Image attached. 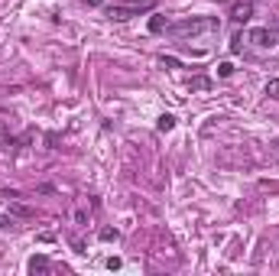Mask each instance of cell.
<instances>
[{"mask_svg": "<svg viewBox=\"0 0 279 276\" xmlns=\"http://www.w3.org/2000/svg\"><path fill=\"white\" fill-rule=\"evenodd\" d=\"M221 26L217 16H188V20H178V23H166V33L169 36H178V39H188V36H202V33H214Z\"/></svg>", "mask_w": 279, "mask_h": 276, "instance_id": "cell-1", "label": "cell"}, {"mask_svg": "<svg viewBox=\"0 0 279 276\" xmlns=\"http://www.w3.org/2000/svg\"><path fill=\"white\" fill-rule=\"evenodd\" d=\"M153 7H156V0H133V3H114L107 13H110V20H130V16L149 13Z\"/></svg>", "mask_w": 279, "mask_h": 276, "instance_id": "cell-2", "label": "cell"}, {"mask_svg": "<svg viewBox=\"0 0 279 276\" xmlns=\"http://www.w3.org/2000/svg\"><path fill=\"white\" fill-rule=\"evenodd\" d=\"M247 42H253L256 49L273 52V49H279V30H263V26H256V30L247 33Z\"/></svg>", "mask_w": 279, "mask_h": 276, "instance_id": "cell-3", "label": "cell"}, {"mask_svg": "<svg viewBox=\"0 0 279 276\" xmlns=\"http://www.w3.org/2000/svg\"><path fill=\"white\" fill-rule=\"evenodd\" d=\"M250 16H253V0H244V3H237V7L231 10V20H234V23H247Z\"/></svg>", "mask_w": 279, "mask_h": 276, "instance_id": "cell-4", "label": "cell"}, {"mask_svg": "<svg viewBox=\"0 0 279 276\" xmlns=\"http://www.w3.org/2000/svg\"><path fill=\"white\" fill-rule=\"evenodd\" d=\"M26 267H30V273H46V270H49V257H46V253H36V257H30Z\"/></svg>", "mask_w": 279, "mask_h": 276, "instance_id": "cell-5", "label": "cell"}, {"mask_svg": "<svg viewBox=\"0 0 279 276\" xmlns=\"http://www.w3.org/2000/svg\"><path fill=\"white\" fill-rule=\"evenodd\" d=\"M156 130H159V134H169V130H175V114H163V117L156 120Z\"/></svg>", "mask_w": 279, "mask_h": 276, "instance_id": "cell-6", "label": "cell"}, {"mask_svg": "<svg viewBox=\"0 0 279 276\" xmlns=\"http://www.w3.org/2000/svg\"><path fill=\"white\" fill-rule=\"evenodd\" d=\"M166 23H169V20H166V16L153 13V16H149V33H166Z\"/></svg>", "mask_w": 279, "mask_h": 276, "instance_id": "cell-7", "label": "cell"}, {"mask_svg": "<svg viewBox=\"0 0 279 276\" xmlns=\"http://www.w3.org/2000/svg\"><path fill=\"white\" fill-rule=\"evenodd\" d=\"M188 88H192V91H208V88H211V78L198 75V78H192V85H188Z\"/></svg>", "mask_w": 279, "mask_h": 276, "instance_id": "cell-8", "label": "cell"}, {"mask_svg": "<svg viewBox=\"0 0 279 276\" xmlns=\"http://www.w3.org/2000/svg\"><path fill=\"white\" fill-rule=\"evenodd\" d=\"M98 237H101L104 244H110V241H117V237H120V234H117L114 228H101V231H98Z\"/></svg>", "mask_w": 279, "mask_h": 276, "instance_id": "cell-9", "label": "cell"}, {"mask_svg": "<svg viewBox=\"0 0 279 276\" xmlns=\"http://www.w3.org/2000/svg\"><path fill=\"white\" fill-rule=\"evenodd\" d=\"M263 95H270V98H279V78H273V81H266V88H263Z\"/></svg>", "mask_w": 279, "mask_h": 276, "instance_id": "cell-10", "label": "cell"}, {"mask_svg": "<svg viewBox=\"0 0 279 276\" xmlns=\"http://www.w3.org/2000/svg\"><path fill=\"white\" fill-rule=\"evenodd\" d=\"M231 75H234V65L231 62H221V65H217V78H231Z\"/></svg>", "mask_w": 279, "mask_h": 276, "instance_id": "cell-11", "label": "cell"}, {"mask_svg": "<svg viewBox=\"0 0 279 276\" xmlns=\"http://www.w3.org/2000/svg\"><path fill=\"white\" fill-rule=\"evenodd\" d=\"M231 52H234V55H237V52H244V33H237V36L231 39Z\"/></svg>", "mask_w": 279, "mask_h": 276, "instance_id": "cell-12", "label": "cell"}, {"mask_svg": "<svg viewBox=\"0 0 279 276\" xmlns=\"http://www.w3.org/2000/svg\"><path fill=\"white\" fill-rule=\"evenodd\" d=\"M13 214H20V218H33V208H26V205H13Z\"/></svg>", "mask_w": 279, "mask_h": 276, "instance_id": "cell-13", "label": "cell"}, {"mask_svg": "<svg viewBox=\"0 0 279 276\" xmlns=\"http://www.w3.org/2000/svg\"><path fill=\"white\" fill-rule=\"evenodd\" d=\"M163 65H169V69H182V62H178L175 55H163Z\"/></svg>", "mask_w": 279, "mask_h": 276, "instance_id": "cell-14", "label": "cell"}, {"mask_svg": "<svg viewBox=\"0 0 279 276\" xmlns=\"http://www.w3.org/2000/svg\"><path fill=\"white\" fill-rule=\"evenodd\" d=\"M107 270H120V257H107Z\"/></svg>", "mask_w": 279, "mask_h": 276, "instance_id": "cell-15", "label": "cell"}, {"mask_svg": "<svg viewBox=\"0 0 279 276\" xmlns=\"http://www.w3.org/2000/svg\"><path fill=\"white\" fill-rule=\"evenodd\" d=\"M0 195H3V198H20V192H16V189H3Z\"/></svg>", "mask_w": 279, "mask_h": 276, "instance_id": "cell-16", "label": "cell"}, {"mask_svg": "<svg viewBox=\"0 0 279 276\" xmlns=\"http://www.w3.org/2000/svg\"><path fill=\"white\" fill-rule=\"evenodd\" d=\"M7 228H13V221H10V218H3V214H0V231H7Z\"/></svg>", "mask_w": 279, "mask_h": 276, "instance_id": "cell-17", "label": "cell"}, {"mask_svg": "<svg viewBox=\"0 0 279 276\" xmlns=\"http://www.w3.org/2000/svg\"><path fill=\"white\" fill-rule=\"evenodd\" d=\"M88 3H91V7H101V0H88Z\"/></svg>", "mask_w": 279, "mask_h": 276, "instance_id": "cell-18", "label": "cell"}, {"mask_svg": "<svg viewBox=\"0 0 279 276\" xmlns=\"http://www.w3.org/2000/svg\"><path fill=\"white\" fill-rule=\"evenodd\" d=\"M273 146H276V153H279V140H276V143H273Z\"/></svg>", "mask_w": 279, "mask_h": 276, "instance_id": "cell-19", "label": "cell"}, {"mask_svg": "<svg viewBox=\"0 0 279 276\" xmlns=\"http://www.w3.org/2000/svg\"><path fill=\"white\" fill-rule=\"evenodd\" d=\"M253 3H260V0H253Z\"/></svg>", "mask_w": 279, "mask_h": 276, "instance_id": "cell-20", "label": "cell"}]
</instances>
